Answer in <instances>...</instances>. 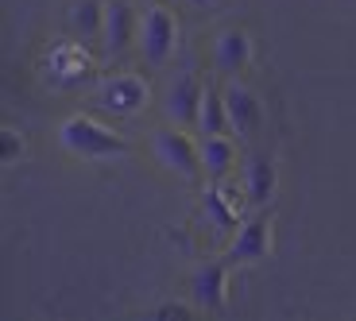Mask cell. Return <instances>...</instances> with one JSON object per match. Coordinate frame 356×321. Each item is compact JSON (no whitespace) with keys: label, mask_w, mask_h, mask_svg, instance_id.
I'll return each mask as SVG.
<instances>
[{"label":"cell","mask_w":356,"mask_h":321,"mask_svg":"<svg viewBox=\"0 0 356 321\" xmlns=\"http://www.w3.org/2000/svg\"><path fill=\"white\" fill-rule=\"evenodd\" d=\"M58 143L78 159H113V155H128V140L113 128H105L93 116H70L58 128Z\"/></svg>","instance_id":"1"},{"label":"cell","mask_w":356,"mask_h":321,"mask_svg":"<svg viewBox=\"0 0 356 321\" xmlns=\"http://www.w3.org/2000/svg\"><path fill=\"white\" fill-rule=\"evenodd\" d=\"M152 151L155 159H159L163 170H170V174H178L182 182H202V143L190 140L186 128L178 124H163L152 132Z\"/></svg>","instance_id":"2"},{"label":"cell","mask_w":356,"mask_h":321,"mask_svg":"<svg viewBox=\"0 0 356 321\" xmlns=\"http://www.w3.org/2000/svg\"><path fill=\"white\" fill-rule=\"evenodd\" d=\"M136 47H140V54H143V63L147 66H155V70L167 66L170 54H175V47H178V19H175V12L163 8V4L143 8Z\"/></svg>","instance_id":"3"},{"label":"cell","mask_w":356,"mask_h":321,"mask_svg":"<svg viewBox=\"0 0 356 321\" xmlns=\"http://www.w3.org/2000/svg\"><path fill=\"white\" fill-rule=\"evenodd\" d=\"M93 105L108 116H136L147 105V81L140 74H113V78H105L97 85Z\"/></svg>","instance_id":"4"},{"label":"cell","mask_w":356,"mask_h":321,"mask_svg":"<svg viewBox=\"0 0 356 321\" xmlns=\"http://www.w3.org/2000/svg\"><path fill=\"white\" fill-rule=\"evenodd\" d=\"M202 97H205V81L197 74H175L163 90V116L178 128H197Z\"/></svg>","instance_id":"5"},{"label":"cell","mask_w":356,"mask_h":321,"mask_svg":"<svg viewBox=\"0 0 356 321\" xmlns=\"http://www.w3.org/2000/svg\"><path fill=\"white\" fill-rule=\"evenodd\" d=\"M140 39V16L128 0H105V31H101V54L124 58L128 47Z\"/></svg>","instance_id":"6"},{"label":"cell","mask_w":356,"mask_h":321,"mask_svg":"<svg viewBox=\"0 0 356 321\" xmlns=\"http://www.w3.org/2000/svg\"><path fill=\"white\" fill-rule=\"evenodd\" d=\"M225 108H229V132L236 135V140H252V135L264 128V108H259V97L248 90V85H241L236 78L225 81Z\"/></svg>","instance_id":"7"},{"label":"cell","mask_w":356,"mask_h":321,"mask_svg":"<svg viewBox=\"0 0 356 321\" xmlns=\"http://www.w3.org/2000/svg\"><path fill=\"white\" fill-rule=\"evenodd\" d=\"M267 252H271V221H267L264 213H256L236 229L229 252H225V263H229V268L259 263V259H267Z\"/></svg>","instance_id":"8"},{"label":"cell","mask_w":356,"mask_h":321,"mask_svg":"<svg viewBox=\"0 0 356 321\" xmlns=\"http://www.w3.org/2000/svg\"><path fill=\"white\" fill-rule=\"evenodd\" d=\"M225 286H229V263L225 259H205L190 279V298L197 310L221 313L225 310Z\"/></svg>","instance_id":"9"},{"label":"cell","mask_w":356,"mask_h":321,"mask_svg":"<svg viewBox=\"0 0 356 321\" xmlns=\"http://www.w3.org/2000/svg\"><path fill=\"white\" fill-rule=\"evenodd\" d=\"M252 58V43L248 35H244L241 27H229V31H221L213 43V66L225 74V78H236V74L248 66Z\"/></svg>","instance_id":"10"},{"label":"cell","mask_w":356,"mask_h":321,"mask_svg":"<svg viewBox=\"0 0 356 321\" xmlns=\"http://www.w3.org/2000/svg\"><path fill=\"white\" fill-rule=\"evenodd\" d=\"M236 167V147L229 135H202V174L205 182H225Z\"/></svg>","instance_id":"11"},{"label":"cell","mask_w":356,"mask_h":321,"mask_svg":"<svg viewBox=\"0 0 356 321\" xmlns=\"http://www.w3.org/2000/svg\"><path fill=\"white\" fill-rule=\"evenodd\" d=\"M70 31H74V39H81L86 47H97L101 31H105V0H74Z\"/></svg>","instance_id":"12"},{"label":"cell","mask_w":356,"mask_h":321,"mask_svg":"<svg viewBox=\"0 0 356 321\" xmlns=\"http://www.w3.org/2000/svg\"><path fill=\"white\" fill-rule=\"evenodd\" d=\"M244 190H248V206L264 209L271 197H275V159L264 151H256L248 159V182H244Z\"/></svg>","instance_id":"13"},{"label":"cell","mask_w":356,"mask_h":321,"mask_svg":"<svg viewBox=\"0 0 356 321\" xmlns=\"http://www.w3.org/2000/svg\"><path fill=\"white\" fill-rule=\"evenodd\" d=\"M202 213H205V221L213 224L217 232H232V229H241V209L232 206L229 197L221 194V186L217 182H205V194H202Z\"/></svg>","instance_id":"14"},{"label":"cell","mask_w":356,"mask_h":321,"mask_svg":"<svg viewBox=\"0 0 356 321\" xmlns=\"http://www.w3.org/2000/svg\"><path fill=\"white\" fill-rule=\"evenodd\" d=\"M197 132L202 135H225L229 132V108H225V93L205 85L202 113H197Z\"/></svg>","instance_id":"15"},{"label":"cell","mask_w":356,"mask_h":321,"mask_svg":"<svg viewBox=\"0 0 356 321\" xmlns=\"http://www.w3.org/2000/svg\"><path fill=\"white\" fill-rule=\"evenodd\" d=\"M155 318H190V306L167 302V306H159V310H155Z\"/></svg>","instance_id":"16"},{"label":"cell","mask_w":356,"mask_h":321,"mask_svg":"<svg viewBox=\"0 0 356 321\" xmlns=\"http://www.w3.org/2000/svg\"><path fill=\"white\" fill-rule=\"evenodd\" d=\"M16 159V132L12 128H4V163Z\"/></svg>","instance_id":"17"},{"label":"cell","mask_w":356,"mask_h":321,"mask_svg":"<svg viewBox=\"0 0 356 321\" xmlns=\"http://www.w3.org/2000/svg\"><path fill=\"white\" fill-rule=\"evenodd\" d=\"M190 8H209V4H217V0H186Z\"/></svg>","instance_id":"18"}]
</instances>
